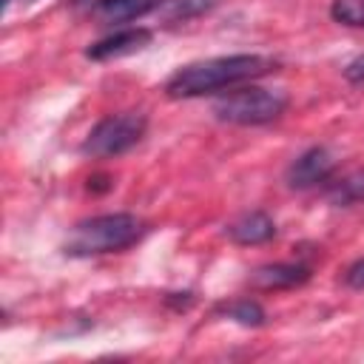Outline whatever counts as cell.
I'll list each match as a JSON object with an SVG mask.
<instances>
[{
    "instance_id": "9c48e42d",
    "label": "cell",
    "mask_w": 364,
    "mask_h": 364,
    "mask_svg": "<svg viewBox=\"0 0 364 364\" xmlns=\"http://www.w3.org/2000/svg\"><path fill=\"white\" fill-rule=\"evenodd\" d=\"M228 236L236 245H264L276 236V222L264 210H250V213H242L236 222H230Z\"/></svg>"
},
{
    "instance_id": "9a60e30c",
    "label": "cell",
    "mask_w": 364,
    "mask_h": 364,
    "mask_svg": "<svg viewBox=\"0 0 364 364\" xmlns=\"http://www.w3.org/2000/svg\"><path fill=\"white\" fill-rule=\"evenodd\" d=\"M344 77H347L350 82H364V54H358L355 60H350V63H347Z\"/></svg>"
},
{
    "instance_id": "277c9868",
    "label": "cell",
    "mask_w": 364,
    "mask_h": 364,
    "mask_svg": "<svg viewBox=\"0 0 364 364\" xmlns=\"http://www.w3.org/2000/svg\"><path fill=\"white\" fill-rule=\"evenodd\" d=\"M148 131V119L139 111H122V114H111L105 119H100L85 142H82V154L91 159H111V156H122L131 148L139 145V139Z\"/></svg>"
},
{
    "instance_id": "ba28073f",
    "label": "cell",
    "mask_w": 364,
    "mask_h": 364,
    "mask_svg": "<svg viewBox=\"0 0 364 364\" xmlns=\"http://www.w3.org/2000/svg\"><path fill=\"white\" fill-rule=\"evenodd\" d=\"M156 9H159V0H97L94 17L102 26H119V23L139 20Z\"/></svg>"
},
{
    "instance_id": "5b68a950",
    "label": "cell",
    "mask_w": 364,
    "mask_h": 364,
    "mask_svg": "<svg viewBox=\"0 0 364 364\" xmlns=\"http://www.w3.org/2000/svg\"><path fill=\"white\" fill-rule=\"evenodd\" d=\"M336 171V159L327 148L321 145H313L307 148L304 154H299L287 171H284V182L287 188L293 191H307V188H316V185H324Z\"/></svg>"
},
{
    "instance_id": "8992f818",
    "label": "cell",
    "mask_w": 364,
    "mask_h": 364,
    "mask_svg": "<svg viewBox=\"0 0 364 364\" xmlns=\"http://www.w3.org/2000/svg\"><path fill=\"white\" fill-rule=\"evenodd\" d=\"M151 40H154L151 28H142V26L119 28V31H114V34H108V37L91 43V46L85 48V57H88V60H97V63H102V60H117V57H128V54H136V51H142L145 46H151Z\"/></svg>"
},
{
    "instance_id": "8fae6325",
    "label": "cell",
    "mask_w": 364,
    "mask_h": 364,
    "mask_svg": "<svg viewBox=\"0 0 364 364\" xmlns=\"http://www.w3.org/2000/svg\"><path fill=\"white\" fill-rule=\"evenodd\" d=\"M216 6V0H159V14L165 23H185L193 20L205 11H210Z\"/></svg>"
},
{
    "instance_id": "7c38bea8",
    "label": "cell",
    "mask_w": 364,
    "mask_h": 364,
    "mask_svg": "<svg viewBox=\"0 0 364 364\" xmlns=\"http://www.w3.org/2000/svg\"><path fill=\"white\" fill-rule=\"evenodd\" d=\"M327 199H330L333 205H338V208L364 202V171L350 173V176H344V179H338V182H330Z\"/></svg>"
},
{
    "instance_id": "4fadbf2b",
    "label": "cell",
    "mask_w": 364,
    "mask_h": 364,
    "mask_svg": "<svg viewBox=\"0 0 364 364\" xmlns=\"http://www.w3.org/2000/svg\"><path fill=\"white\" fill-rule=\"evenodd\" d=\"M330 17L350 28H364V0H333Z\"/></svg>"
},
{
    "instance_id": "30bf717a",
    "label": "cell",
    "mask_w": 364,
    "mask_h": 364,
    "mask_svg": "<svg viewBox=\"0 0 364 364\" xmlns=\"http://www.w3.org/2000/svg\"><path fill=\"white\" fill-rule=\"evenodd\" d=\"M219 316L236 321V324H245V327H262L264 324V307L253 299H236V301H225L216 307Z\"/></svg>"
},
{
    "instance_id": "2e32d148",
    "label": "cell",
    "mask_w": 364,
    "mask_h": 364,
    "mask_svg": "<svg viewBox=\"0 0 364 364\" xmlns=\"http://www.w3.org/2000/svg\"><path fill=\"white\" fill-rule=\"evenodd\" d=\"M74 3H77V6H80V3H88V0H74Z\"/></svg>"
},
{
    "instance_id": "e0dca14e",
    "label": "cell",
    "mask_w": 364,
    "mask_h": 364,
    "mask_svg": "<svg viewBox=\"0 0 364 364\" xmlns=\"http://www.w3.org/2000/svg\"><path fill=\"white\" fill-rule=\"evenodd\" d=\"M6 3H9V0H6Z\"/></svg>"
},
{
    "instance_id": "6da1fadb",
    "label": "cell",
    "mask_w": 364,
    "mask_h": 364,
    "mask_svg": "<svg viewBox=\"0 0 364 364\" xmlns=\"http://www.w3.org/2000/svg\"><path fill=\"white\" fill-rule=\"evenodd\" d=\"M276 68H279V63L267 54L208 57V60H196V63L176 68L165 82V94L171 100H193V97H205V94L233 88V85L253 82Z\"/></svg>"
},
{
    "instance_id": "3957f363",
    "label": "cell",
    "mask_w": 364,
    "mask_h": 364,
    "mask_svg": "<svg viewBox=\"0 0 364 364\" xmlns=\"http://www.w3.org/2000/svg\"><path fill=\"white\" fill-rule=\"evenodd\" d=\"M287 94L270 91L259 85H245L239 91H228L213 102V117L228 125H264L279 119L287 111Z\"/></svg>"
},
{
    "instance_id": "5bb4252c",
    "label": "cell",
    "mask_w": 364,
    "mask_h": 364,
    "mask_svg": "<svg viewBox=\"0 0 364 364\" xmlns=\"http://www.w3.org/2000/svg\"><path fill=\"white\" fill-rule=\"evenodd\" d=\"M344 282H347L350 287H355V290H364V259H358V262H353V264L347 267Z\"/></svg>"
},
{
    "instance_id": "52a82bcc",
    "label": "cell",
    "mask_w": 364,
    "mask_h": 364,
    "mask_svg": "<svg viewBox=\"0 0 364 364\" xmlns=\"http://www.w3.org/2000/svg\"><path fill=\"white\" fill-rule=\"evenodd\" d=\"M310 279V267L301 262H276V264H262L253 270L250 284L259 290H284L304 284Z\"/></svg>"
},
{
    "instance_id": "7a4b0ae2",
    "label": "cell",
    "mask_w": 364,
    "mask_h": 364,
    "mask_svg": "<svg viewBox=\"0 0 364 364\" xmlns=\"http://www.w3.org/2000/svg\"><path fill=\"white\" fill-rule=\"evenodd\" d=\"M145 236V222L134 213H100L82 219L71 228L63 253L74 259H91L105 253H119Z\"/></svg>"
}]
</instances>
